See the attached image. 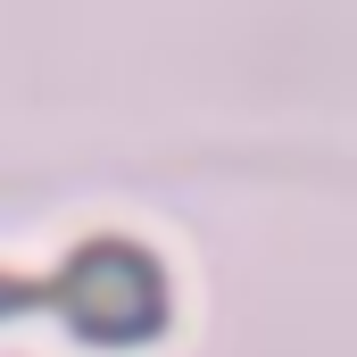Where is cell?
I'll return each mask as SVG.
<instances>
[{
  "mask_svg": "<svg viewBox=\"0 0 357 357\" xmlns=\"http://www.w3.org/2000/svg\"><path fill=\"white\" fill-rule=\"evenodd\" d=\"M50 299H59V316L84 341H150L167 324V274H158L150 250H133V241H84L59 266Z\"/></svg>",
  "mask_w": 357,
  "mask_h": 357,
  "instance_id": "obj_1",
  "label": "cell"
}]
</instances>
